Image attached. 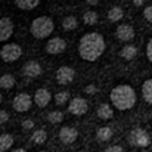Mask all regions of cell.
I'll return each mask as SVG.
<instances>
[{"instance_id": "1", "label": "cell", "mask_w": 152, "mask_h": 152, "mask_svg": "<svg viewBox=\"0 0 152 152\" xmlns=\"http://www.w3.org/2000/svg\"><path fill=\"white\" fill-rule=\"evenodd\" d=\"M105 39L99 33H87L78 42V53L84 61L93 62L99 59L105 52Z\"/></svg>"}, {"instance_id": "2", "label": "cell", "mask_w": 152, "mask_h": 152, "mask_svg": "<svg viewBox=\"0 0 152 152\" xmlns=\"http://www.w3.org/2000/svg\"><path fill=\"white\" fill-rule=\"evenodd\" d=\"M109 99L117 109L127 111V109H132L136 105V92L129 84H120V86L112 89Z\"/></svg>"}, {"instance_id": "3", "label": "cell", "mask_w": 152, "mask_h": 152, "mask_svg": "<svg viewBox=\"0 0 152 152\" xmlns=\"http://www.w3.org/2000/svg\"><path fill=\"white\" fill-rule=\"evenodd\" d=\"M55 30V24H53V19L49 16H39L36 18L31 25H30V33L34 39H48L53 33Z\"/></svg>"}, {"instance_id": "4", "label": "cell", "mask_w": 152, "mask_h": 152, "mask_svg": "<svg viewBox=\"0 0 152 152\" xmlns=\"http://www.w3.org/2000/svg\"><path fill=\"white\" fill-rule=\"evenodd\" d=\"M129 143L132 146L146 148L151 143V137H149L148 132H145L143 129H133L129 134Z\"/></svg>"}, {"instance_id": "5", "label": "cell", "mask_w": 152, "mask_h": 152, "mask_svg": "<svg viewBox=\"0 0 152 152\" xmlns=\"http://www.w3.org/2000/svg\"><path fill=\"white\" fill-rule=\"evenodd\" d=\"M21 55H22V49L16 43H6L0 49V58L4 62H15L21 58Z\"/></svg>"}, {"instance_id": "6", "label": "cell", "mask_w": 152, "mask_h": 152, "mask_svg": "<svg viewBox=\"0 0 152 152\" xmlns=\"http://www.w3.org/2000/svg\"><path fill=\"white\" fill-rule=\"evenodd\" d=\"M87 109H89V103L87 101L84 99V98H81V96H75V98H72L69 103H68V111H69V114H72V115H84L86 112H87Z\"/></svg>"}, {"instance_id": "7", "label": "cell", "mask_w": 152, "mask_h": 152, "mask_svg": "<svg viewBox=\"0 0 152 152\" xmlns=\"http://www.w3.org/2000/svg\"><path fill=\"white\" fill-rule=\"evenodd\" d=\"M31 103H33V98L28 93H18L13 98L12 106L16 112H27L31 108Z\"/></svg>"}, {"instance_id": "8", "label": "cell", "mask_w": 152, "mask_h": 152, "mask_svg": "<svg viewBox=\"0 0 152 152\" xmlns=\"http://www.w3.org/2000/svg\"><path fill=\"white\" fill-rule=\"evenodd\" d=\"M74 75H75V71L71 66L64 65V66L58 68V71H56V81L62 86H66L74 80Z\"/></svg>"}, {"instance_id": "9", "label": "cell", "mask_w": 152, "mask_h": 152, "mask_svg": "<svg viewBox=\"0 0 152 152\" xmlns=\"http://www.w3.org/2000/svg\"><path fill=\"white\" fill-rule=\"evenodd\" d=\"M66 49V42L61 37H53L46 43V52L49 55H61Z\"/></svg>"}, {"instance_id": "10", "label": "cell", "mask_w": 152, "mask_h": 152, "mask_svg": "<svg viewBox=\"0 0 152 152\" xmlns=\"http://www.w3.org/2000/svg\"><path fill=\"white\" fill-rule=\"evenodd\" d=\"M78 137V132L74 129V127H69V126H65L59 130V139L62 143L65 145H71L77 140Z\"/></svg>"}, {"instance_id": "11", "label": "cell", "mask_w": 152, "mask_h": 152, "mask_svg": "<svg viewBox=\"0 0 152 152\" xmlns=\"http://www.w3.org/2000/svg\"><path fill=\"white\" fill-rule=\"evenodd\" d=\"M13 34V22L10 18H0V42H6Z\"/></svg>"}, {"instance_id": "12", "label": "cell", "mask_w": 152, "mask_h": 152, "mask_svg": "<svg viewBox=\"0 0 152 152\" xmlns=\"http://www.w3.org/2000/svg\"><path fill=\"white\" fill-rule=\"evenodd\" d=\"M22 72H24L25 77L36 78L42 74V65L37 61H27L22 66Z\"/></svg>"}, {"instance_id": "13", "label": "cell", "mask_w": 152, "mask_h": 152, "mask_svg": "<svg viewBox=\"0 0 152 152\" xmlns=\"http://www.w3.org/2000/svg\"><path fill=\"white\" fill-rule=\"evenodd\" d=\"M117 39L121 42H130L134 39V28L129 24H123L117 28Z\"/></svg>"}, {"instance_id": "14", "label": "cell", "mask_w": 152, "mask_h": 152, "mask_svg": "<svg viewBox=\"0 0 152 152\" xmlns=\"http://www.w3.org/2000/svg\"><path fill=\"white\" fill-rule=\"evenodd\" d=\"M52 99V95L50 92L48 90V89H39V90H36V93H34V98H33V101L36 102V105L37 106H40V108H45V106H48L49 105V102Z\"/></svg>"}, {"instance_id": "15", "label": "cell", "mask_w": 152, "mask_h": 152, "mask_svg": "<svg viewBox=\"0 0 152 152\" xmlns=\"http://www.w3.org/2000/svg\"><path fill=\"white\" fill-rule=\"evenodd\" d=\"M13 145V136L9 133H3L0 134V152H6L10 149Z\"/></svg>"}, {"instance_id": "16", "label": "cell", "mask_w": 152, "mask_h": 152, "mask_svg": "<svg viewBox=\"0 0 152 152\" xmlns=\"http://www.w3.org/2000/svg\"><path fill=\"white\" fill-rule=\"evenodd\" d=\"M15 4L22 10H33L40 4V0H16Z\"/></svg>"}, {"instance_id": "17", "label": "cell", "mask_w": 152, "mask_h": 152, "mask_svg": "<svg viewBox=\"0 0 152 152\" xmlns=\"http://www.w3.org/2000/svg\"><path fill=\"white\" fill-rule=\"evenodd\" d=\"M15 83H16V80L12 74H3L0 77V87L4 90H10L15 86Z\"/></svg>"}, {"instance_id": "18", "label": "cell", "mask_w": 152, "mask_h": 152, "mask_svg": "<svg viewBox=\"0 0 152 152\" xmlns=\"http://www.w3.org/2000/svg\"><path fill=\"white\" fill-rule=\"evenodd\" d=\"M136 55H137V49H136V46H133V45H127V46H124V48L120 50V56L124 58L126 61H132Z\"/></svg>"}, {"instance_id": "19", "label": "cell", "mask_w": 152, "mask_h": 152, "mask_svg": "<svg viewBox=\"0 0 152 152\" xmlns=\"http://www.w3.org/2000/svg\"><path fill=\"white\" fill-rule=\"evenodd\" d=\"M142 96L148 103L152 105V78L143 81V84H142Z\"/></svg>"}, {"instance_id": "20", "label": "cell", "mask_w": 152, "mask_h": 152, "mask_svg": "<svg viewBox=\"0 0 152 152\" xmlns=\"http://www.w3.org/2000/svg\"><path fill=\"white\" fill-rule=\"evenodd\" d=\"M112 115H114V111L108 103H102L98 108V117L101 120H109V118H112Z\"/></svg>"}, {"instance_id": "21", "label": "cell", "mask_w": 152, "mask_h": 152, "mask_svg": "<svg viewBox=\"0 0 152 152\" xmlns=\"http://www.w3.org/2000/svg\"><path fill=\"white\" fill-rule=\"evenodd\" d=\"M62 28L64 31H72L77 28V18L69 15V16H65L64 21H62Z\"/></svg>"}, {"instance_id": "22", "label": "cell", "mask_w": 152, "mask_h": 152, "mask_svg": "<svg viewBox=\"0 0 152 152\" xmlns=\"http://www.w3.org/2000/svg\"><path fill=\"white\" fill-rule=\"evenodd\" d=\"M111 137H112V130H111L109 127H101V129H98V132H96V139H98L99 142H108Z\"/></svg>"}, {"instance_id": "23", "label": "cell", "mask_w": 152, "mask_h": 152, "mask_svg": "<svg viewBox=\"0 0 152 152\" xmlns=\"http://www.w3.org/2000/svg\"><path fill=\"white\" fill-rule=\"evenodd\" d=\"M31 140H33L34 143H37V145L45 143V142L48 140V133H46V130H43V129L36 130V132L31 134Z\"/></svg>"}, {"instance_id": "24", "label": "cell", "mask_w": 152, "mask_h": 152, "mask_svg": "<svg viewBox=\"0 0 152 152\" xmlns=\"http://www.w3.org/2000/svg\"><path fill=\"white\" fill-rule=\"evenodd\" d=\"M123 16H124V13H123V9H121V7H118V6H114V7H111V9H109V12H108V19H109V21H112V22H117V21H120Z\"/></svg>"}, {"instance_id": "25", "label": "cell", "mask_w": 152, "mask_h": 152, "mask_svg": "<svg viewBox=\"0 0 152 152\" xmlns=\"http://www.w3.org/2000/svg\"><path fill=\"white\" fill-rule=\"evenodd\" d=\"M83 21L86 25H95L98 22V13L95 10H89L83 15Z\"/></svg>"}, {"instance_id": "26", "label": "cell", "mask_w": 152, "mask_h": 152, "mask_svg": "<svg viewBox=\"0 0 152 152\" xmlns=\"http://www.w3.org/2000/svg\"><path fill=\"white\" fill-rule=\"evenodd\" d=\"M69 99H71V96H69V92L68 90H62V92H58L55 95V102L58 105H65Z\"/></svg>"}, {"instance_id": "27", "label": "cell", "mask_w": 152, "mask_h": 152, "mask_svg": "<svg viewBox=\"0 0 152 152\" xmlns=\"http://www.w3.org/2000/svg\"><path fill=\"white\" fill-rule=\"evenodd\" d=\"M48 120H49V123H52V124H59L64 120V114L61 111H52V112L48 114Z\"/></svg>"}, {"instance_id": "28", "label": "cell", "mask_w": 152, "mask_h": 152, "mask_svg": "<svg viewBox=\"0 0 152 152\" xmlns=\"http://www.w3.org/2000/svg\"><path fill=\"white\" fill-rule=\"evenodd\" d=\"M143 15H145V19H146L148 22H152V4H149L148 7H145Z\"/></svg>"}, {"instance_id": "29", "label": "cell", "mask_w": 152, "mask_h": 152, "mask_svg": "<svg viewBox=\"0 0 152 152\" xmlns=\"http://www.w3.org/2000/svg\"><path fill=\"white\" fill-rule=\"evenodd\" d=\"M96 92H98V87L95 84H87L84 87V93H87V95H95Z\"/></svg>"}, {"instance_id": "30", "label": "cell", "mask_w": 152, "mask_h": 152, "mask_svg": "<svg viewBox=\"0 0 152 152\" xmlns=\"http://www.w3.org/2000/svg\"><path fill=\"white\" fill-rule=\"evenodd\" d=\"M7 121H9V112H7L6 109L0 111V124H4V123H7Z\"/></svg>"}, {"instance_id": "31", "label": "cell", "mask_w": 152, "mask_h": 152, "mask_svg": "<svg viewBox=\"0 0 152 152\" xmlns=\"http://www.w3.org/2000/svg\"><path fill=\"white\" fill-rule=\"evenodd\" d=\"M146 56H148V61L152 64V39H149V42L146 45Z\"/></svg>"}, {"instance_id": "32", "label": "cell", "mask_w": 152, "mask_h": 152, "mask_svg": "<svg viewBox=\"0 0 152 152\" xmlns=\"http://www.w3.org/2000/svg\"><path fill=\"white\" fill-rule=\"evenodd\" d=\"M33 127H34V121H33V120H24V121H22V129L30 130V129H33Z\"/></svg>"}, {"instance_id": "33", "label": "cell", "mask_w": 152, "mask_h": 152, "mask_svg": "<svg viewBox=\"0 0 152 152\" xmlns=\"http://www.w3.org/2000/svg\"><path fill=\"white\" fill-rule=\"evenodd\" d=\"M105 152H124V149L120 145H112V146H108Z\"/></svg>"}, {"instance_id": "34", "label": "cell", "mask_w": 152, "mask_h": 152, "mask_svg": "<svg viewBox=\"0 0 152 152\" xmlns=\"http://www.w3.org/2000/svg\"><path fill=\"white\" fill-rule=\"evenodd\" d=\"M133 4H134V6H143V1H142V0H134Z\"/></svg>"}, {"instance_id": "35", "label": "cell", "mask_w": 152, "mask_h": 152, "mask_svg": "<svg viewBox=\"0 0 152 152\" xmlns=\"http://www.w3.org/2000/svg\"><path fill=\"white\" fill-rule=\"evenodd\" d=\"M87 4H92V6H95V4H98V0H90V1H87Z\"/></svg>"}, {"instance_id": "36", "label": "cell", "mask_w": 152, "mask_h": 152, "mask_svg": "<svg viewBox=\"0 0 152 152\" xmlns=\"http://www.w3.org/2000/svg\"><path fill=\"white\" fill-rule=\"evenodd\" d=\"M10 152H27L25 149H21V148H18V149H13V151H10Z\"/></svg>"}, {"instance_id": "37", "label": "cell", "mask_w": 152, "mask_h": 152, "mask_svg": "<svg viewBox=\"0 0 152 152\" xmlns=\"http://www.w3.org/2000/svg\"><path fill=\"white\" fill-rule=\"evenodd\" d=\"M0 103H1V95H0Z\"/></svg>"}, {"instance_id": "38", "label": "cell", "mask_w": 152, "mask_h": 152, "mask_svg": "<svg viewBox=\"0 0 152 152\" xmlns=\"http://www.w3.org/2000/svg\"><path fill=\"white\" fill-rule=\"evenodd\" d=\"M37 152H48V151H37Z\"/></svg>"}, {"instance_id": "39", "label": "cell", "mask_w": 152, "mask_h": 152, "mask_svg": "<svg viewBox=\"0 0 152 152\" xmlns=\"http://www.w3.org/2000/svg\"><path fill=\"white\" fill-rule=\"evenodd\" d=\"M77 152H86V151H77Z\"/></svg>"}]
</instances>
